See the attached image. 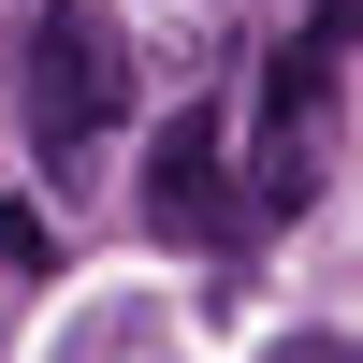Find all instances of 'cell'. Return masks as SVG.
I'll return each mask as SVG.
<instances>
[{
    "mask_svg": "<svg viewBox=\"0 0 363 363\" xmlns=\"http://www.w3.org/2000/svg\"><path fill=\"white\" fill-rule=\"evenodd\" d=\"M291 363H363V349H291Z\"/></svg>",
    "mask_w": 363,
    "mask_h": 363,
    "instance_id": "obj_5",
    "label": "cell"
},
{
    "mask_svg": "<svg viewBox=\"0 0 363 363\" xmlns=\"http://www.w3.org/2000/svg\"><path fill=\"white\" fill-rule=\"evenodd\" d=\"M145 218L160 233H203V247H233L247 233V189H233V131H218V102H189L160 131V160H145Z\"/></svg>",
    "mask_w": 363,
    "mask_h": 363,
    "instance_id": "obj_3",
    "label": "cell"
},
{
    "mask_svg": "<svg viewBox=\"0 0 363 363\" xmlns=\"http://www.w3.org/2000/svg\"><path fill=\"white\" fill-rule=\"evenodd\" d=\"M0 262H15V277H44V262H58V233L29 218V203H0Z\"/></svg>",
    "mask_w": 363,
    "mask_h": 363,
    "instance_id": "obj_4",
    "label": "cell"
},
{
    "mask_svg": "<svg viewBox=\"0 0 363 363\" xmlns=\"http://www.w3.org/2000/svg\"><path fill=\"white\" fill-rule=\"evenodd\" d=\"M363 0H306L277 58H262V131H247V218H291L320 189V116H335V58H349Z\"/></svg>",
    "mask_w": 363,
    "mask_h": 363,
    "instance_id": "obj_1",
    "label": "cell"
},
{
    "mask_svg": "<svg viewBox=\"0 0 363 363\" xmlns=\"http://www.w3.org/2000/svg\"><path fill=\"white\" fill-rule=\"evenodd\" d=\"M116 102H131V44H116V15L44 0V15H29V131L73 160L87 131H116Z\"/></svg>",
    "mask_w": 363,
    "mask_h": 363,
    "instance_id": "obj_2",
    "label": "cell"
}]
</instances>
